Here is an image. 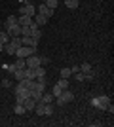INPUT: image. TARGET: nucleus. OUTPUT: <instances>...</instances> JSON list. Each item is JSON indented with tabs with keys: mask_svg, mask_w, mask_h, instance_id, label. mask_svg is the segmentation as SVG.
<instances>
[{
	"mask_svg": "<svg viewBox=\"0 0 114 127\" xmlns=\"http://www.w3.org/2000/svg\"><path fill=\"white\" fill-rule=\"evenodd\" d=\"M13 95H15V101H17V102H21V104H23V101L31 97V89L23 87L21 84H17L15 87H13Z\"/></svg>",
	"mask_w": 114,
	"mask_h": 127,
	"instance_id": "f257e3e1",
	"label": "nucleus"
},
{
	"mask_svg": "<svg viewBox=\"0 0 114 127\" xmlns=\"http://www.w3.org/2000/svg\"><path fill=\"white\" fill-rule=\"evenodd\" d=\"M109 104H110V99L107 95H99V97H95V99H91V106L101 108V110H107Z\"/></svg>",
	"mask_w": 114,
	"mask_h": 127,
	"instance_id": "f03ea898",
	"label": "nucleus"
},
{
	"mask_svg": "<svg viewBox=\"0 0 114 127\" xmlns=\"http://www.w3.org/2000/svg\"><path fill=\"white\" fill-rule=\"evenodd\" d=\"M34 53H36V48H29V46H19V48L15 49V57L27 59V57H31V55H34Z\"/></svg>",
	"mask_w": 114,
	"mask_h": 127,
	"instance_id": "7ed1b4c3",
	"label": "nucleus"
},
{
	"mask_svg": "<svg viewBox=\"0 0 114 127\" xmlns=\"http://www.w3.org/2000/svg\"><path fill=\"white\" fill-rule=\"evenodd\" d=\"M25 63H27V68H36V66H42V59L34 53V55H31V57L25 59Z\"/></svg>",
	"mask_w": 114,
	"mask_h": 127,
	"instance_id": "20e7f679",
	"label": "nucleus"
},
{
	"mask_svg": "<svg viewBox=\"0 0 114 127\" xmlns=\"http://www.w3.org/2000/svg\"><path fill=\"white\" fill-rule=\"evenodd\" d=\"M8 34H10V38H13V36H21V25L19 23H15V25H10V27H6L4 29Z\"/></svg>",
	"mask_w": 114,
	"mask_h": 127,
	"instance_id": "39448f33",
	"label": "nucleus"
},
{
	"mask_svg": "<svg viewBox=\"0 0 114 127\" xmlns=\"http://www.w3.org/2000/svg\"><path fill=\"white\" fill-rule=\"evenodd\" d=\"M53 11H55V10H51V8H48V6H46V4H40V6H38V8H36V13H40V15H46V17H48V19H49V17H51V15H53Z\"/></svg>",
	"mask_w": 114,
	"mask_h": 127,
	"instance_id": "423d86ee",
	"label": "nucleus"
},
{
	"mask_svg": "<svg viewBox=\"0 0 114 127\" xmlns=\"http://www.w3.org/2000/svg\"><path fill=\"white\" fill-rule=\"evenodd\" d=\"M21 42L23 46H29V48H36L38 46V40H34L33 36H21Z\"/></svg>",
	"mask_w": 114,
	"mask_h": 127,
	"instance_id": "0eeeda50",
	"label": "nucleus"
},
{
	"mask_svg": "<svg viewBox=\"0 0 114 127\" xmlns=\"http://www.w3.org/2000/svg\"><path fill=\"white\" fill-rule=\"evenodd\" d=\"M23 106H25V110H27V112H33L34 106H36V101H34L33 97H29V99H25V101H23Z\"/></svg>",
	"mask_w": 114,
	"mask_h": 127,
	"instance_id": "6e6552de",
	"label": "nucleus"
},
{
	"mask_svg": "<svg viewBox=\"0 0 114 127\" xmlns=\"http://www.w3.org/2000/svg\"><path fill=\"white\" fill-rule=\"evenodd\" d=\"M53 99H55V97L51 95L49 91H44L42 97H40V102H44V104H49V102H53Z\"/></svg>",
	"mask_w": 114,
	"mask_h": 127,
	"instance_id": "1a4fd4ad",
	"label": "nucleus"
},
{
	"mask_svg": "<svg viewBox=\"0 0 114 127\" xmlns=\"http://www.w3.org/2000/svg\"><path fill=\"white\" fill-rule=\"evenodd\" d=\"M33 21L36 23L38 27H42V25H46V23H48V17H46V15H40V13H34Z\"/></svg>",
	"mask_w": 114,
	"mask_h": 127,
	"instance_id": "9d476101",
	"label": "nucleus"
},
{
	"mask_svg": "<svg viewBox=\"0 0 114 127\" xmlns=\"http://www.w3.org/2000/svg\"><path fill=\"white\" fill-rule=\"evenodd\" d=\"M17 23H19L21 27L31 25V23H33V17H29V15H19V17H17Z\"/></svg>",
	"mask_w": 114,
	"mask_h": 127,
	"instance_id": "9b49d317",
	"label": "nucleus"
},
{
	"mask_svg": "<svg viewBox=\"0 0 114 127\" xmlns=\"http://www.w3.org/2000/svg\"><path fill=\"white\" fill-rule=\"evenodd\" d=\"M34 13H36V8H34V4H25V15L29 17H34Z\"/></svg>",
	"mask_w": 114,
	"mask_h": 127,
	"instance_id": "f8f14e48",
	"label": "nucleus"
},
{
	"mask_svg": "<svg viewBox=\"0 0 114 127\" xmlns=\"http://www.w3.org/2000/svg\"><path fill=\"white\" fill-rule=\"evenodd\" d=\"M15 46H13V44H11V42H8V44H6V46H4V51L6 53H8V55H15Z\"/></svg>",
	"mask_w": 114,
	"mask_h": 127,
	"instance_id": "ddd939ff",
	"label": "nucleus"
},
{
	"mask_svg": "<svg viewBox=\"0 0 114 127\" xmlns=\"http://www.w3.org/2000/svg\"><path fill=\"white\" fill-rule=\"evenodd\" d=\"M65 6L69 10H76V8L80 6V2H78V0H65Z\"/></svg>",
	"mask_w": 114,
	"mask_h": 127,
	"instance_id": "4468645a",
	"label": "nucleus"
},
{
	"mask_svg": "<svg viewBox=\"0 0 114 127\" xmlns=\"http://www.w3.org/2000/svg\"><path fill=\"white\" fill-rule=\"evenodd\" d=\"M13 112H15L17 116H21V114H25L27 110H25V106H23L21 102H15V106H13Z\"/></svg>",
	"mask_w": 114,
	"mask_h": 127,
	"instance_id": "2eb2a0df",
	"label": "nucleus"
},
{
	"mask_svg": "<svg viewBox=\"0 0 114 127\" xmlns=\"http://www.w3.org/2000/svg\"><path fill=\"white\" fill-rule=\"evenodd\" d=\"M11 76H13V78H15L17 82H19V80H23V78H25V68H17V70H15V72H13Z\"/></svg>",
	"mask_w": 114,
	"mask_h": 127,
	"instance_id": "dca6fc26",
	"label": "nucleus"
},
{
	"mask_svg": "<svg viewBox=\"0 0 114 127\" xmlns=\"http://www.w3.org/2000/svg\"><path fill=\"white\" fill-rule=\"evenodd\" d=\"M8 42H10V34H8L6 31H0V44H4V46H6Z\"/></svg>",
	"mask_w": 114,
	"mask_h": 127,
	"instance_id": "f3484780",
	"label": "nucleus"
},
{
	"mask_svg": "<svg viewBox=\"0 0 114 127\" xmlns=\"http://www.w3.org/2000/svg\"><path fill=\"white\" fill-rule=\"evenodd\" d=\"M57 85L61 89H69V78H59L57 80Z\"/></svg>",
	"mask_w": 114,
	"mask_h": 127,
	"instance_id": "a211bd4d",
	"label": "nucleus"
},
{
	"mask_svg": "<svg viewBox=\"0 0 114 127\" xmlns=\"http://www.w3.org/2000/svg\"><path fill=\"white\" fill-rule=\"evenodd\" d=\"M51 114H53V102L44 104V116H51Z\"/></svg>",
	"mask_w": 114,
	"mask_h": 127,
	"instance_id": "6ab92c4d",
	"label": "nucleus"
},
{
	"mask_svg": "<svg viewBox=\"0 0 114 127\" xmlns=\"http://www.w3.org/2000/svg\"><path fill=\"white\" fill-rule=\"evenodd\" d=\"M89 70H93L89 63H82L80 64V72H82V74H86V72H89Z\"/></svg>",
	"mask_w": 114,
	"mask_h": 127,
	"instance_id": "aec40b11",
	"label": "nucleus"
},
{
	"mask_svg": "<svg viewBox=\"0 0 114 127\" xmlns=\"http://www.w3.org/2000/svg\"><path fill=\"white\" fill-rule=\"evenodd\" d=\"M38 76H46V68L44 66H36L34 68V78H38Z\"/></svg>",
	"mask_w": 114,
	"mask_h": 127,
	"instance_id": "412c9836",
	"label": "nucleus"
},
{
	"mask_svg": "<svg viewBox=\"0 0 114 127\" xmlns=\"http://www.w3.org/2000/svg\"><path fill=\"white\" fill-rule=\"evenodd\" d=\"M13 64H15V68H25V66H27L25 59H21V57H17V61H15Z\"/></svg>",
	"mask_w": 114,
	"mask_h": 127,
	"instance_id": "4be33fe9",
	"label": "nucleus"
},
{
	"mask_svg": "<svg viewBox=\"0 0 114 127\" xmlns=\"http://www.w3.org/2000/svg\"><path fill=\"white\" fill-rule=\"evenodd\" d=\"M44 4L48 6V8H51V10H55V8H57V4H59V0H46Z\"/></svg>",
	"mask_w": 114,
	"mask_h": 127,
	"instance_id": "5701e85b",
	"label": "nucleus"
},
{
	"mask_svg": "<svg viewBox=\"0 0 114 127\" xmlns=\"http://www.w3.org/2000/svg\"><path fill=\"white\" fill-rule=\"evenodd\" d=\"M31 32H33V31H31V27H29V25L21 27V36H31Z\"/></svg>",
	"mask_w": 114,
	"mask_h": 127,
	"instance_id": "b1692460",
	"label": "nucleus"
},
{
	"mask_svg": "<svg viewBox=\"0 0 114 127\" xmlns=\"http://www.w3.org/2000/svg\"><path fill=\"white\" fill-rule=\"evenodd\" d=\"M31 36H33L34 40H40V38H42V31H40V29H34V31L31 32Z\"/></svg>",
	"mask_w": 114,
	"mask_h": 127,
	"instance_id": "393cba45",
	"label": "nucleus"
},
{
	"mask_svg": "<svg viewBox=\"0 0 114 127\" xmlns=\"http://www.w3.org/2000/svg\"><path fill=\"white\" fill-rule=\"evenodd\" d=\"M15 23H17V17H15V15H10L8 19H6V27H10V25H15ZM6 27H4V29H6Z\"/></svg>",
	"mask_w": 114,
	"mask_h": 127,
	"instance_id": "a878e982",
	"label": "nucleus"
},
{
	"mask_svg": "<svg viewBox=\"0 0 114 127\" xmlns=\"http://www.w3.org/2000/svg\"><path fill=\"white\" fill-rule=\"evenodd\" d=\"M61 91H63V89H61L59 85L55 84L53 87H51V95H53V97H59V95H61Z\"/></svg>",
	"mask_w": 114,
	"mask_h": 127,
	"instance_id": "bb28decb",
	"label": "nucleus"
},
{
	"mask_svg": "<svg viewBox=\"0 0 114 127\" xmlns=\"http://www.w3.org/2000/svg\"><path fill=\"white\" fill-rule=\"evenodd\" d=\"M59 76L61 78H69V76H72V72H71V68H61Z\"/></svg>",
	"mask_w": 114,
	"mask_h": 127,
	"instance_id": "cd10ccee",
	"label": "nucleus"
},
{
	"mask_svg": "<svg viewBox=\"0 0 114 127\" xmlns=\"http://www.w3.org/2000/svg\"><path fill=\"white\" fill-rule=\"evenodd\" d=\"M2 87H11V80L10 78H4V80H2Z\"/></svg>",
	"mask_w": 114,
	"mask_h": 127,
	"instance_id": "c85d7f7f",
	"label": "nucleus"
},
{
	"mask_svg": "<svg viewBox=\"0 0 114 127\" xmlns=\"http://www.w3.org/2000/svg\"><path fill=\"white\" fill-rule=\"evenodd\" d=\"M84 78H86V80H93V78H95V72H93V70H89V72H86V74H84Z\"/></svg>",
	"mask_w": 114,
	"mask_h": 127,
	"instance_id": "c756f323",
	"label": "nucleus"
},
{
	"mask_svg": "<svg viewBox=\"0 0 114 127\" xmlns=\"http://www.w3.org/2000/svg\"><path fill=\"white\" fill-rule=\"evenodd\" d=\"M74 80H76V82H84L86 78H84V74H82V72H76V74H74Z\"/></svg>",
	"mask_w": 114,
	"mask_h": 127,
	"instance_id": "7c9ffc66",
	"label": "nucleus"
},
{
	"mask_svg": "<svg viewBox=\"0 0 114 127\" xmlns=\"http://www.w3.org/2000/svg\"><path fill=\"white\" fill-rule=\"evenodd\" d=\"M71 72H72V74L80 72V64H72V66H71Z\"/></svg>",
	"mask_w": 114,
	"mask_h": 127,
	"instance_id": "2f4dec72",
	"label": "nucleus"
},
{
	"mask_svg": "<svg viewBox=\"0 0 114 127\" xmlns=\"http://www.w3.org/2000/svg\"><path fill=\"white\" fill-rule=\"evenodd\" d=\"M36 82H40V84H46V85H48V78H46V76H38Z\"/></svg>",
	"mask_w": 114,
	"mask_h": 127,
	"instance_id": "473e14b6",
	"label": "nucleus"
},
{
	"mask_svg": "<svg viewBox=\"0 0 114 127\" xmlns=\"http://www.w3.org/2000/svg\"><path fill=\"white\" fill-rule=\"evenodd\" d=\"M0 51H4V44H0Z\"/></svg>",
	"mask_w": 114,
	"mask_h": 127,
	"instance_id": "72a5a7b5",
	"label": "nucleus"
},
{
	"mask_svg": "<svg viewBox=\"0 0 114 127\" xmlns=\"http://www.w3.org/2000/svg\"><path fill=\"white\" fill-rule=\"evenodd\" d=\"M78 2H80V0H78Z\"/></svg>",
	"mask_w": 114,
	"mask_h": 127,
	"instance_id": "f704fd0d",
	"label": "nucleus"
}]
</instances>
